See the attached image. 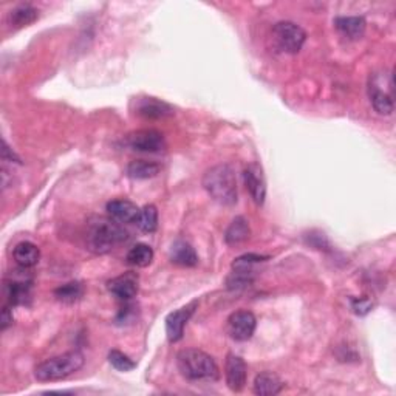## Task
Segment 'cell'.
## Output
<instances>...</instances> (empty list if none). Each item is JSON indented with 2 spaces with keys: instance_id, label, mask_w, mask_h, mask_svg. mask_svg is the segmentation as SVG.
Segmentation results:
<instances>
[{
  "instance_id": "cell-12",
  "label": "cell",
  "mask_w": 396,
  "mask_h": 396,
  "mask_svg": "<svg viewBox=\"0 0 396 396\" xmlns=\"http://www.w3.org/2000/svg\"><path fill=\"white\" fill-rule=\"evenodd\" d=\"M138 276L135 273H125L118 276L115 279L107 282V289L110 294H114L116 299L123 302H129L138 294Z\"/></svg>"
},
{
  "instance_id": "cell-11",
  "label": "cell",
  "mask_w": 396,
  "mask_h": 396,
  "mask_svg": "<svg viewBox=\"0 0 396 396\" xmlns=\"http://www.w3.org/2000/svg\"><path fill=\"white\" fill-rule=\"evenodd\" d=\"M135 114L144 120H164L174 115V107L156 98H138L135 101Z\"/></svg>"
},
{
  "instance_id": "cell-24",
  "label": "cell",
  "mask_w": 396,
  "mask_h": 396,
  "mask_svg": "<svg viewBox=\"0 0 396 396\" xmlns=\"http://www.w3.org/2000/svg\"><path fill=\"white\" fill-rule=\"evenodd\" d=\"M84 294V288L79 282H69L65 285L59 287L55 289V297L62 303H67V305H71V303L78 302L81 299Z\"/></svg>"
},
{
  "instance_id": "cell-14",
  "label": "cell",
  "mask_w": 396,
  "mask_h": 396,
  "mask_svg": "<svg viewBox=\"0 0 396 396\" xmlns=\"http://www.w3.org/2000/svg\"><path fill=\"white\" fill-rule=\"evenodd\" d=\"M5 294L10 305H26L31 299V280L12 279L5 283Z\"/></svg>"
},
{
  "instance_id": "cell-29",
  "label": "cell",
  "mask_w": 396,
  "mask_h": 396,
  "mask_svg": "<svg viewBox=\"0 0 396 396\" xmlns=\"http://www.w3.org/2000/svg\"><path fill=\"white\" fill-rule=\"evenodd\" d=\"M352 307H353L356 314L364 316L372 309V302L367 300V299H353Z\"/></svg>"
},
{
  "instance_id": "cell-22",
  "label": "cell",
  "mask_w": 396,
  "mask_h": 396,
  "mask_svg": "<svg viewBox=\"0 0 396 396\" xmlns=\"http://www.w3.org/2000/svg\"><path fill=\"white\" fill-rule=\"evenodd\" d=\"M125 260H127L129 265L135 268H146L154 260V249L146 243H138L129 251Z\"/></svg>"
},
{
  "instance_id": "cell-19",
  "label": "cell",
  "mask_w": 396,
  "mask_h": 396,
  "mask_svg": "<svg viewBox=\"0 0 396 396\" xmlns=\"http://www.w3.org/2000/svg\"><path fill=\"white\" fill-rule=\"evenodd\" d=\"M251 229H249V223L245 219V217H235V219L231 222V224L224 233V242L228 243L231 246L240 245V243L246 242L249 239Z\"/></svg>"
},
{
  "instance_id": "cell-3",
  "label": "cell",
  "mask_w": 396,
  "mask_h": 396,
  "mask_svg": "<svg viewBox=\"0 0 396 396\" xmlns=\"http://www.w3.org/2000/svg\"><path fill=\"white\" fill-rule=\"evenodd\" d=\"M178 370L188 381H217L220 370L215 359L198 348H184L177 354Z\"/></svg>"
},
{
  "instance_id": "cell-23",
  "label": "cell",
  "mask_w": 396,
  "mask_h": 396,
  "mask_svg": "<svg viewBox=\"0 0 396 396\" xmlns=\"http://www.w3.org/2000/svg\"><path fill=\"white\" fill-rule=\"evenodd\" d=\"M37 17H39V11L30 3L19 5L10 12V22L11 25L17 26V28L33 24Z\"/></svg>"
},
{
  "instance_id": "cell-28",
  "label": "cell",
  "mask_w": 396,
  "mask_h": 396,
  "mask_svg": "<svg viewBox=\"0 0 396 396\" xmlns=\"http://www.w3.org/2000/svg\"><path fill=\"white\" fill-rule=\"evenodd\" d=\"M109 362L111 367L120 372H132L136 367V364L132 361L127 354H124L120 350H111L109 352Z\"/></svg>"
},
{
  "instance_id": "cell-6",
  "label": "cell",
  "mask_w": 396,
  "mask_h": 396,
  "mask_svg": "<svg viewBox=\"0 0 396 396\" xmlns=\"http://www.w3.org/2000/svg\"><path fill=\"white\" fill-rule=\"evenodd\" d=\"M125 143L130 149L136 152H144V154H160L166 149V140L161 132L155 129H143L132 132L125 138Z\"/></svg>"
},
{
  "instance_id": "cell-15",
  "label": "cell",
  "mask_w": 396,
  "mask_h": 396,
  "mask_svg": "<svg viewBox=\"0 0 396 396\" xmlns=\"http://www.w3.org/2000/svg\"><path fill=\"white\" fill-rule=\"evenodd\" d=\"M334 26L342 36L352 39V41H358L364 36L367 24L366 19L361 16H341L334 19Z\"/></svg>"
},
{
  "instance_id": "cell-31",
  "label": "cell",
  "mask_w": 396,
  "mask_h": 396,
  "mask_svg": "<svg viewBox=\"0 0 396 396\" xmlns=\"http://www.w3.org/2000/svg\"><path fill=\"white\" fill-rule=\"evenodd\" d=\"M12 323V314L10 312L8 307H3L2 309V322H0V328H2V332H5L6 328H8Z\"/></svg>"
},
{
  "instance_id": "cell-2",
  "label": "cell",
  "mask_w": 396,
  "mask_h": 396,
  "mask_svg": "<svg viewBox=\"0 0 396 396\" xmlns=\"http://www.w3.org/2000/svg\"><path fill=\"white\" fill-rule=\"evenodd\" d=\"M203 188L222 206H234L237 203V178L229 164H217L208 169L203 175Z\"/></svg>"
},
{
  "instance_id": "cell-13",
  "label": "cell",
  "mask_w": 396,
  "mask_h": 396,
  "mask_svg": "<svg viewBox=\"0 0 396 396\" xmlns=\"http://www.w3.org/2000/svg\"><path fill=\"white\" fill-rule=\"evenodd\" d=\"M141 209L130 200H111L107 203V214L120 223H135Z\"/></svg>"
},
{
  "instance_id": "cell-8",
  "label": "cell",
  "mask_w": 396,
  "mask_h": 396,
  "mask_svg": "<svg viewBox=\"0 0 396 396\" xmlns=\"http://www.w3.org/2000/svg\"><path fill=\"white\" fill-rule=\"evenodd\" d=\"M243 181H245V186L254 203L257 206H262L267 198V181L260 164H248L245 170H243Z\"/></svg>"
},
{
  "instance_id": "cell-4",
  "label": "cell",
  "mask_w": 396,
  "mask_h": 396,
  "mask_svg": "<svg viewBox=\"0 0 396 396\" xmlns=\"http://www.w3.org/2000/svg\"><path fill=\"white\" fill-rule=\"evenodd\" d=\"M84 354L81 352H69L64 354L55 356L47 361L41 362L36 367L35 376L37 381L41 382H55L69 378V376L75 375L84 367Z\"/></svg>"
},
{
  "instance_id": "cell-20",
  "label": "cell",
  "mask_w": 396,
  "mask_h": 396,
  "mask_svg": "<svg viewBox=\"0 0 396 396\" xmlns=\"http://www.w3.org/2000/svg\"><path fill=\"white\" fill-rule=\"evenodd\" d=\"M368 96H370V101L375 111H378L379 115H392L395 110V102H393V95L387 93V91L381 90L378 85H375L370 82V87H368Z\"/></svg>"
},
{
  "instance_id": "cell-17",
  "label": "cell",
  "mask_w": 396,
  "mask_h": 396,
  "mask_svg": "<svg viewBox=\"0 0 396 396\" xmlns=\"http://www.w3.org/2000/svg\"><path fill=\"white\" fill-rule=\"evenodd\" d=\"M283 388L282 379L273 372H262L254 379V393L259 396L279 395Z\"/></svg>"
},
{
  "instance_id": "cell-27",
  "label": "cell",
  "mask_w": 396,
  "mask_h": 396,
  "mask_svg": "<svg viewBox=\"0 0 396 396\" xmlns=\"http://www.w3.org/2000/svg\"><path fill=\"white\" fill-rule=\"evenodd\" d=\"M268 259L267 255H259V254H245L237 257L233 263V269H240V271H249L255 273L254 267L259 265V263L265 262Z\"/></svg>"
},
{
  "instance_id": "cell-25",
  "label": "cell",
  "mask_w": 396,
  "mask_h": 396,
  "mask_svg": "<svg viewBox=\"0 0 396 396\" xmlns=\"http://www.w3.org/2000/svg\"><path fill=\"white\" fill-rule=\"evenodd\" d=\"M136 226L146 234L155 233L158 228V209L154 204H146V206L141 209L140 217H138L136 220Z\"/></svg>"
},
{
  "instance_id": "cell-5",
  "label": "cell",
  "mask_w": 396,
  "mask_h": 396,
  "mask_svg": "<svg viewBox=\"0 0 396 396\" xmlns=\"http://www.w3.org/2000/svg\"><path fill=\"white\" fill-rule=\"evenodd\" d=\"M273 36L276 44L279 45V48L289 55H296L303 47V44L307 41V33L302 28L300 25L294 22L283 21L274 25Z\"/></svg>"
},
{
  "instance_id": "cell-18",
  "label": "cell",
  "mask_w": 396,
  "mask_h": 396,
  "mask_svg": "<svg viewBox=\"0 0 396 396\" xmlns=\"http://www.w3.org/2000/svg\"><path fill=\"white\" fill-rule=\"evenodd\" d=\"M12 257L19 267L22 269H28L36 267L41 259V251L31 242H21L16 245L15 251H12Z\"/></svg>"
},
{
  "instance_id": "cell-21",
  "label": "cell",
  "mask_w": 396,
  "mask_h": 396,
  "mask_svg": "<svg viewBox=\"0 0 396 396\" xmlns=\"http://www.w3.org/2000/svg\"><path fill=\"white\" fill-rule=\"evenodd\" d=\"M127 175L134 180H149L160 174L161 166L155 161H146V160H135L129 163L127 166Z\"/></svg>"
},
{
  "instance_id": "cell-26",
  "label": "cell",
  "mask_w": 396,
  "mask_h": 396,
  "mask_svg": "<svg viewBox=\"0 0 396 396\" xmlns=\"http://www.w3.org/2000/svg\"><path fill=\"white\" fill-rule=\"evenodd\" d=\"M254 280V273L240 271V269H233V273L228 276L226 285L229 289H243L249 287Z\"/></svg>"
},
{
  "instance_id": "cell-1",
  "label": "cell",
  "mask_w": 396,
  "mask_h": 396,
  "mask_svg": "<svg viewBox=\"0 0 396 396\" xmlns=\"http://www.w3.org/2000/svg\"><path fill=\"white\" fill-rule=\"evenodd\" d=\"M129 239L120 222L111 217H95L87 228V246L95 254H105Z\"/></svg>"
},
{
  "instance_id": "cell-16",
  "label": "cell",
  "mask_w": 396,
  "mask_h": 396,
  "mask_svg": "<svg viewBox=\"0 0 396 396\" xmlns=\"http://www.w3.org/2000/svg\"><path fill=\"white\" fill-rule=\"evenodd\" d=\"M170 262L184 268H192L198 265V255L195 249L184 240H177L170 248Z\"/></svg>"
},
{
  "instance_id": "cell-7",
  "label": "cell",
  "mask_w": 396,
  "mask_h": 396,
  "mask_svg": "<svg viewBox=\"0 0 396 396\" xmlns=\"http://www.w3.org/2000/svg\"><path fill=\"white\" fill-rule=\"evenodd\" d=\"M257 327L255 316L248 309H240L229 316L228 333L237 342H245L253 338Z\"/></svg>"
},
{
  "instance_id": "cell-30",
  "label": "cell",
  "mask_w": 396,
  "mask_h": 396,
  "mask_svg": "<svg viewBox=\"0 0 396 396\" xmlns=\"http://www.w3.org/2000/svg\"><path fill=\"white\" fill-rule=\"evenodd\" d=\"M2 160H3V161H8V160H10V161L21 163V160H19V156L8 147V144H6V141H2Z\"/></svg>"
},
{
  "instance_id": "cell-9",
  "label": "cell",
  "mask_w": 396,
  "mask_h": 396,
  "mask_svg": "<svg viewBox=\"0 0 396 396\" xmlns=\"http://www.w3.org/2000/svg\"><path fill=\"white\" fill-rule=\"evenodd\" d=\"M248 368L245 361L240 356L229 353L226 362H224V378H226V386L231 392L239 393L246 386Z\"/></svg>"
},
{
  "instance_id": "cell-10",
  "label": "cell",
  "mask_w": 396,
  "mask_h": 396,
  "mask_svg": "<svg viewBox=\"0 0 396 396\" xmlns=\"http://www.w3.org/2000/svg\"><path fill=\"white\" fill-rule=\"evenodd\" d=\"M198 305V302L194 300L188 303V305L181 307L180 309H175V312L170 313L166 318V334L169 342H175L180 341L184 334V328H186L188 322L190 319V316L194 314L195 308Z\"/></svg>"
}]
</instances>
